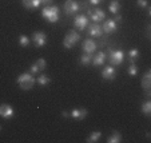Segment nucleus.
Segmentation results:
<instances>
[{
	"label": "nucleus",
	"instance_id": "obj_1",
	"mask_svg": "<svg viewBox=\"0 0 151 143\" xmlns=\"http://www.w3.org/2000/svg\"><path fill=\"white\" fill-rule=\"evenodd\" d=\"M42 16L47 19L50 23H56L60 16V9L56 6H46L42 9Z\"/></svg>",
	"mask_w": 151,
	"mask_h": 143
},
{
	"label": "nucleus",
	"instance_id": "obj_2",
	"mask_svg": "<svg viewBox=\"0 0 151 143\" xmlns=\"http://www.w3.org/2000/svg\"><path fill=\"white\" fill-rule=\"evenodd\" d=\"M16 82H17L20 88L27 91V90H31L32 87H34L35 78L32 76V74H29V72H24V74H20L19 76H17Z\"/></svg>",
	"mask_w": 151,
	"mask_h": 143
},
{
	"label": "nucleus",
	"instance_id": "obj_3",
	"mask_svg": "<svg viewBox=\"0 0 151 143\" xmlns=\"http://www.w3.org/2000/svg\"><path fill=\"white\" fill-rule=\"evenodd\" d=\"M124 59V52L122 50H109V60L112 66H120Z\"/></svg>",
	"mask_w": 151,
	"mask_h": 143
},
{
	"label": "nucleus",
	"instance_id": "obj_4",
	"mask_svg": "<svg viewBox=\"0 0 151 143\" xmlns=\"http://www.w3.org/2000/svg\"><path fill=\"white\" fill-rule=\"evenodd\" d=\"M79 39H80V35L78 34L76 31H70L68 34L66 35V37H64V40H63V46H64V48H67V50H70V48H72V47L75 46V44L79 42Z\"/></svg>",
	"mask_w": 151,
	"mask_h": 143
},
{
	"label": "nucleus",
	"instance_id": "obj_5",
	"mask_svg": "<svg viewBox=\"0 0 151 143\" xmlns=\"http://www.w3.org/2000/svg\"><path fill=\"white\" fill-rule=\"evenodd\" d=\"M80 11V7H79V1L76 0H66V3H64V12L66 15H74L76 12Z\"/></svg>",
	"mask_w": 151,
	"mask_h": 143
},
{
	"label": "nucleus",
	"instance_id": "obj_6",
	"mask_svg": "<svg viewBox=\"0 0 151 143\" xmlns=\"http://www.w3.org/2000/svg\"><path fill=\"white\" fill-rule=\"evenodd\" d=\"M87 14H88V16L91 17V20L95 22V23H99V22L104 20V17H106L104 11L100 8H88L87 9Z\"/></svg>",
	"mask_w": 151,
	"mask_h": 143
},
{
	"label": "nucleus",
	"instance_id": "obj_7",
	"mask_svg": "<svg viewBox=\"0 0 151 143\" xmlns=\"http://www.w3.org/2000/svg\"><path fill=\"white\" fill-rule=\"evenodd\" d=\"M32 40L36 47H44L47 44V35L42 31H36L32 35Z\"/></svg>",
	"mask_w": 151,
	"mask_h": 143
},
{
	"label": "nucleus",
	"instance_id": "obj_8",
	"mask_svg": "<svg viewBox=\"0 0 151 143\" xmlns=\"http://www.w3.org/2000/svg\"><path fill=\"white\" fill-rule=\"evenodd\" d=\"M15 115V110L11 104H7V103H3L0 104V116L4 118V119H9Z\"/></svg>",
	"mask_w": 151,
	"mask_h": 143
},
{
	"label": "nucleus",
	"instance_id": "obj_9",
	"mask_svg": "<svg viewBox=\"0 0 151 143\" xmlns=\"http://www.w3.org/2000/svg\"><path fill=\"white\" fill-rule=\"evenodd\" d=\"M90 24L88 22V17L86 16V15H78L76 17H75L74 20V26L76 27L79 31H83V29H86V27Z\"/></svg>",
	"mask_w": 151,
	"mask_h": 143
},
{
	"label": "nucleus",
	"instance_id": "obj_10",
	"mask_svg": "<svg viewBox=\"0 0 151 143\" xmlns=\"http://www.w3.org/2000/svg\"><path fill=\"white\" fill-rule=\"evenodd\" d=\"M103 34L102 26L99 23H91L88 24V35L91 37H100Z\"/></svg>",
	"mask_w": 151,
	"mask_h": 143
},
{
	"label": "nucleus",
	"instance_id": "obj_11",
	"mask_svg": "<svg viewBox=\"0 0 151 143\" xmlns=\"http://www.w3.org/2000/svg\"><path fill=\"white\" fill-rule=\"evenodd\" d=\"M116 28H118V24L114 19L106 20L104 23H103V26H102L103 32H106V34H112V32L116 31Z\"/></svg>",
	"mask_w": 151,
	"mask_h": 143
},
{
	"label": "nucleus",
	"instance_id": "obj_12",
	"mask_svg": "<svg viewBox=\"0 0 151 143\" xmlns=\"http://www.w3.org/2000/svg\"><path fill=\"white\" fill-rule=\"evenodd\" d=\"M82 48L86 54H94L96 51V43L92 39H86L82 44Z\"/></svg>",
	"mask_w": 151,
	"mask_h": 143
},
{
	"label": "nucleus",
	"instance_id": "obj_13",
	"mask_svg": "<svg viewBox=\"0 0 151 143\" xmlns=\"http://www.w3.org/2000/svg\"><path fill=\"white\" fill-rule=\"evenodd\" d=\"M115 76H116V71L112 66H106L102 70V78L104 80H114Z\"/></svg>",
	"mask_w": 151,
	"mask_h": 143
},
{
	"label": "nucleus",
	"instance_id": "obj_14",
	"mask_svg": "<svg viewBox=\"0 0 151 143\" xmlns=\"http://www.w3.org/2000/svg\"><path fill=\"white\" fill-rule=\"evenodd\" d=\"M87 115H88V111L86 109H74L71 112H70V116L76 119V120H83Z\"/></svg>",
	"mask_w": 151,
	"mask_h": 143
},
{
	"label": "nucleus",
	"instance_id": "obj_15",
	"mask_svg": "<svg viewBox=\"0 0 151 143\" xmlns=\"http://www.w3.org/2000/svg\"><path fill=\"white\" fill-rule=\"evenodd\" d=\"M104 62H106V54H104V52H102V51H99L98 54H95L94 56H92V62H91V63L94 64L95 67H100V66H103V64H104Z\"/></svg>",
	"mask_w": 151,
	"mask_h": 143
},
{
	"label": "nucleus",
	"instance_id": "obj_16",
	"mask_svg": "<svg viewBox=\"0 0 151 143\" xmlns=\"http://www.w3.org/2000/svg\"><path fill=\"white\" fill-rule=\"evenodd\" d=\"M22 4H23L27 9H35V8H39L42 1H40V0H22Z\"/></svg>",
	"mask_w": 151,
	"mask_h": 143
},
{
	"label": "nucleus",
	"instance_id": "obj_17",
	"mask_svg": "<svg viewBox=\"0 0 151 143\" xmlns=\"http://www.w3.org/2000/svg\"><path fill=\"white\" fill-rule=\"evenodd\" d=\"M142 86H143V90H148L151 88V72L147 71L142 78Z\"/></svg>",
	"mask_w": 151,
	"mask_h": 143
},
{
	"label": "nucleus",
	"instance_id": "obj_18",
	"mask_svg": "<svg viewBox=\"0 0 151 143\" xmlns=\"http://www.w3.org/2000/svg\"><path fill=\"white\" fill-rule=\"evenodd\" d=\"M122 142V134L119 131H114L107 139V143H120Z\"/></svg>",
	"mask_w": 151,
	"mask_h": 143
},
{
	"label": "nucleus",
	"instance_id": "obj_19",
	"mask_svg": "<svg viewBox=\"0 0 151 143\" xmlns=\"http://www.w3.org/2000/svg\"><path fill=\"white\" fill-rule=\"evenodd\" d=\"M92 62V55L91 54H83L82 56H80V64L82 66H90Z\"/></svg>",
	"mask_w": 151,
	"mask_h": 143
},
{
	"label": "nucleus",
	"instance_id": "obj_20",
	"mask_svg": "<svg viewBox=\"0 0 151 143\" xmlns=\"http://www.w3.org/2000/svg\"><path fill=\"white\" fill-rule=\"evenodd\" d=\"M128 59H130V63H135L138 59H139V51L137 48H132L128 51Z\"/></svg>",
	"mask_w": 151,
	"mask_h": 143
},
{
	"label": "nucleus",
	"instance_id": "obj_21",
	"mask_svg": "<svg viewBox=\"0 0 151 143\" xmlns=\"http://www.w3.org/2000/svg\"><path fill=\"white\" fill-rule=\"evenodd\" d=\"M119 9H120V3L118 0H112L110 3V12L115 15V14H119Z\"/></svg>",
	"mask_w": 151,
	"mask_h": 143
},
{
	"label": "nucleus",
	"instance_id": "obj_22",
	"mask_svg": "<svg viewBox=\"0 0 151 143\" xmlns=\"http://www.w3.org/2000/svg\"><path fill=\"white\" fill-rule=\"evenodd\" d=\"M100 137H102V134H100L99 131H92L91 134H90V137L87 138V142L88 143H96L98 140L100 139Z\"/></svg>",
	"mask_w": 151,
	"mask_h": 143
},
{
	"label": "nucleus",
	"instance_id": "obj_23",
	"mask_svg": "<svg viewBox=\"0 0 151 143\" xmlns=\"http://www.w3.org/2000/svg\"><path fill=\"white\" fill-rule=\"evenodd\" d=\"M142 112L146 115V116H150L151 115V102L148 99L142 104Z\"/></svg>",
	"mask_w": 151,
	"mask_h": 143
},
{
	"label": "nucleus",
	"instance_id": "obj_24",
	"mask_svg": "<svg viewBox=\"0 0 151 143\" xmlns=\"http://www.w3.org/2000/svg\"><path fill=\"white\" fill-rule=\"evenodd\" d=\"M37 83L40 84V86H48L50 84V82H51V79H50L48 76H47V75H40L39 78H37V80H36Z\"/></svg>",
	"mask_w": 151,
	"mask_h": 143
},
{
	"label": "nucleus",
	"instance_id": "obj_25",
	"mask_svg": "<svg viewBox=\"0 0 151 143\" xmlns=\"http://www.w3.org/2000/svg\"><path fill=\"white\" fill-rule=\"evenodd\" d=\"M127 72H128V75H130V76H137V75H138V67H137V64H135V63H130Z\"/></svg>",
	"mask_w": 151,
	"mask_h": 143
},
{
	"label": "nucleus",
	"instance_id": "obj_26",
	"mask_svg": "<svg viewBox=\"0 0 151 143\" xmlns=\"http://www.w3.org/2000/svg\"><path fill=\"white\" fill-rule=\"evenodd\" d=\"M19 44L22 47H28L29 46V39L26 35H20L19 36Z\"/></svg>",
	"mask_w": 151,
	"mask_h": 143
},
{
	"label": "nucleus",
	"instance_id": "obj_27",
	"mask_svg": "<svg viewBox=\"0 0 151 143\" xmlns=\"http://www.w3.org/2000/svg\"><path fill=\"white\" fill-rule=\"evenodd\" d=\"M36 64H37V67L40 68V71H43V70H46V67H47V62H46V59H43V57L37 59Z\"/></svg>",
	"mask_w": 151,
	"mask_h": 143
},
{
	"label": "nucleus",
	"instance_id": "obj_28",
	"mask_svg": "<svg viewBox=\"0 0 151 143\" xmlns=\"http://www.w3.org/2000/svg\"><path fill=\"white\" fill-rule=\"evenodd\" d=\"M40 72V68L37 67V64L35 63V64H32L31 67H29V74H32V75H37Z\"/></svg>",
	"mask_w": 151,
	"mask_h": 143
},
{
	"label": "nucleus",
	"instance_id": "obj_29",
	"mask_svg": "<svg viewBox=\"0 0 151 143\" xmlns=\"http://www.w3.org/2000/svg\"><path fill=\"white\" fill-rule=\"evenodd\" d=\"M137 4H138V7H140V8H147L148 7L147 0H137Z\"/></svg>",
	"mask_w": 151,
	"mask_h": 143
},
{
	"label": "nucleus",
	"instance_id": "obj_30",
	"mask_svg": "<svg viewBox=\"0 0 151 143\" xmlns=\"http://www.w3.org/2000/svg\"><path fill=\"white\" fill-rule=\"evenodd\" d=\"M103 0H88V3L91 4V6H98V4H100Z\"/></svg>",
	"mask_w": 151,
	"mask_h": 143
},
{
	"label": "nucleus",
	"instance_id": "obj_31",
	"mask_svg": "<svg viewBox=\"0 0 151 143\" xmlns=\"http://www.w3.org/2000/svg\"><path fill=\"white\" fill-rule=\"evenodd\" d=\"M114 20L116 22V23H118V22H120V20H122V15H120V14H115Z\"/></svg>",
	"mask_w": 151,
	"mask_h": 143
},
{
	"label": "nucleus",
	"instance_id": "obj_32",
	"mask_svg": "<svg viewBox=\"0 0 151 143\" xmlns=\"http://www.w3.org/2000/svg\"><path fill=\"white\" fill-rule=\"evenodd\" d=\"M40 1H42L43 4H46V6H48V4H51L52 1H54V0H40Z\"/></svg>",
	"mask_w": 151,
	"mask_h": 143
},
{
	"label": "nucleus",
	"instance_id": "obj_33",
	"mask_svg": "<svg viewBox=\"0 0 151 143\" xmlns=\"http://www.w3.org/2000/svg\"><path fill=\"white\" fill-rule=\"evenodd\" d=\"M63 116H64V118L70 116V112H67V111H63Z\"/></svg>",
	"mask_w": 151,
	"mask_h": 143
},
{
	"label": "nucleus",
	"instance_id": "obj_34",
	"mask_svg": "<svg viewBox=\"0 0 151 143\" xmlns=\"http://www.w3.org/2000/svg\"><path fill=\"white\" fill-rule=\"evenodd\" d=\"M0 130H1V127H0Z\"/></svg>",
	"mask_w": 151,
	"mask_h": 143
}]
</instances>
